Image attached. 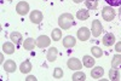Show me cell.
I'll list each match as a JSON object with an SVG mask.
<instances>
[{
  "mask_svg": "<svg viewBox=\"0 0 121 81\" xmlns=\"http://www.w3.org/2000/svg\"><path fill=\"white\" fill-rule=\"evenodd\" d=\"M58 24L63 30H68L74 24V17L72 13H63L58 18Z\"/></svg>",
  "mask_w": 121,
  "mask_h": 81,
  "instance_id": "6da1fadb",
  "label": "cell"
},
{
  "mask_svg": "<svg viewBox=\"0 0 121 81\" xmlns=\"http://www.w3.org/2000/svg\"><path fill=\"white\" fill-rule=\"evenodd\" d=\"M115 16H116V12H115V10L112 6L103 7V10H102V17H103L104 21H108V22L113 21V19L115 18Z\"/></svg>",
  "mask_w": 121,
  "mask_h": 81,
  "instance_id": "7a4b0ae2",
  "label": "cell"
},
{
  "mask_svg": "<svg viewBox=\"0 0 121 81\" xmlns=\"http://www.w3.org/2000/svg\"><path fill=\"white\" fill-rule=\"evenodd\" d=\"M78 39L79 40H81V41H87V40L90 39L91 36V32H90V29L86 28V27H81L79 30H78Z\"/></svg>",
  "mask_w": 121,
  "mask_h": 81,
  "instance_id": "3957f363",
  "label": "cell"
},
{
  "mask_svg": "<svg viewBox=\"0 0 121 81\" xmlns=\"http://www.w3.org/2000/svg\"><path fill=\"white\" fill-rule=\"evenodd\" d=\"M103 32V27H102V23H100L99 21H93L92 22V28H91V33H92V35L95 38H98L100 34H102Z\"/></svg>",
  "mask_w": 121,
  "mask_h": 81,
  "instance_id": "277c9868",
  "label": "cell"
},
{
  "mask_svg": "<svg viewBox=\"0 0 121 81\" xmlns=\"http://www.w3.org/2000/svg\"><path fill=\"white\" fill-rule=\"evenodd\" d=\"M16 11L18 15L21 16H26L29 12V4L27 1H19L16 6Z\"/></svg>",
  "mask_w": 121,
  "mask_h": 81,
  "instance_id": "5b68a950",
  "label": "cell"
},
{
  "mask_svg": "<svg viewBox=\"0 0 121 81\" xmlns=\"http://www.w3.org/2000/svg\"><path fill=\"white\" fill-rule=\"evenodd\" d=\"M29 18H30V21H32V23H34V24H39L40 22L43 21L44 15H43V12H41V11H38V10H34V11L30 12Z\"/></svg>",
  "mask_w": 121,
  "mask_h": 81,
  "instance_id": "8992f818",
  "label": "cell"
},
{
  "mask_svg": "<svg viewBox=\"0 0 121 81\" xmlns=\"http://www.w3.org/2000/svg\"><path fill=\"white\" fill-rule=\"evenodd\" d=\"M50 44H51V40H50V38L46 36V35H40V36L36 39V46L40 47V48L48 47Z\"/></svg>",
  "mask_w": 121,
  "mask_h": 81,
  "instance_id": "52a82bcc",
  "label": "cell"
},
{
  "mask_svg": "<svg viewBox=\"0 0 121 81\" xmlns=\"http://www.w3.org/2000/svg\"><path fill=\"white\" fill-rule=\"evenodd\" d=\"M67 65H68L69 69H72V70H79V69L82 68V63L80 62L78 58H70V59H68Z\"/></svg>",
  "mask_w": 121,
  "mask_h": 81,
  "instance_id": "ba28073f",
  "label": "cell"
},
{
  "mask_svg": "<svg viewBox=\"0 0 121 81\" xmlns=\"http://www.w3.org/2000/svg\"><path fill=\"white\" fill-rule=\"evenodd\" d=\"M114 44H115V35L112 34V33H107L103 36V45L107 46V47H110Z\"/></svg>",
  "mask_w": 121,
  "mask_h": 81,
  "instance_id": "9c48e42d",
  "label": "cell"
},
{
  "mask_svg": "<svg viewBox=\"0 0 121 81\" xmlns=\"http://www.w3.org/2000/svg\"><path fill=\"white\" fill-rule=\"evenodd\" d=\"M57 56H58V50L56 47H51L47 50V53H46V58L48 62H55L57 59Z\"/></svg>",
  "mask_w": 121,
  "mask_h": 81,
  "instance_id": "30bf717a",
  "label": "cell"
},
{
  "mask_svg": "<svg viewBox=\"0 0 121 81\" xmlns=\"http://www.w3.org/2000/svg\"><path fill=\"white\" fill-rule=\"evenodd\" d=\"M75 44H76V40H75V38L72 36V35H67V36L63 39V46H64L65 48L74 47Z\"/></svg>",
  "mask_w": 121,
  "mask_h": 81,
  "instance_id": "8fae6325",
  "label": "cell"
},
{
  "mask_svg": "<svg viewBox=\"0 0 121 81\" xmlns=\"http://www.w3.org/2000/svg\"><path fill=\"white\" fill-rule=\"evenodd\" d=\"M3 67H4V69H5V72H7V73H13L15 70H16V63L13 62L12 59H9V60H6V62L3 64Z\"/></svg>",
  "mask_w": 121,
  "mask_h": 81,
  "instance_id": "7c38bea8",
  "label": "cell"
},
{
  "mask_svg": "<svg viewBox=\"0 0 121 81\" xmlns=\"http://www.w3.org/2000/svg\"><path fill=\"white\" fill-rule=\"evenodd\" d=\"M36 45V40H34L33 38H28L24 40V43H23V47L24 50H28V51H32V50H34Z\"/></svg>",
  "mask_w": 121,
  "mask_h": 81,
  "instance_id": "4fadbf2b",
  "label": "cell"
},
{
  "mask_svg": "<svg viewBox=\"0 0 121 81\" xmlns=\"http://www.w3.org/2000/svg\"><path fill=\"white\" fill-rule=\"evenodd\" d=\"M10 40H11L12 43H15V45H21L22 44V34L18 33V32H13L11 33V35H10Z\"/></svg>",
  "mask_w": 121,
  "mask_h": 81,
  "instance_id": "5bb4252c",
  "label": "cell"
},
{
  "mask_svg": "<svg viewBox=\"0 0 121 81\" xmlns=\"http://www.w3.org/2000/svg\"><path fill=\"white\" fill-rule=\"evenodd\" d=\"M19 70H21L22 74H28L30 70H32V63H30L28 59H26L24 62H22L21 65H19Z\"/></svg>",
  "mask_w": 121,
  "mask_h": 81,
  "instance_id": "9a60e30c",
  "label": "cell"
},
{
  "mask_svg": "<svg viewBox=\"0 0 121 81\" xmlns=\"http://www.w3.org/2000/svg\"><path fill=\"white\" fill-rule=\"evenodd\" d=\"M104 74V69L102 67H96L92 69V72H91V76L93 79H100Z\"/></svg>",
  "mask_w": 121,
  "mask_h": 81,
  "instance_id": "2e32d148",
  "label": "cell"
},
{
  "mask_svg": "<svg viewBox=\"0 0 121 81\" xmlns=\"http://www.w3.org/2000/svg\"><path fill=\"white\" fill-rule=\"evenodd\" d=\"M3 52L6 53V55H12L15 52V45L13 43H5L3 45Z\"/></svg>",
  "mask_w": 121,
  "mask_h": 81,
  "instance_id": "e0dca14e",
  "label": "cell"
},
{
  "mask_svg": "<svg viewBox=\"0 0 121 81\" xmlns=\"http://www.w3.org/2000/svg\"><path fill=\"white\" fill-rule=\"evenodd\" d=\"M88 17H90V12L85 9H81L76 12V18L79 21H86V19H88Z\"/></svg>",
  "mask_w": 121,
  "mask_h": 81,
  "instance_id": "ac0fdd59",
  "label": "cell"
},
{
  "mask_svg": "<svg viewBox=\"0 0 121 81\" xmlns=\"http://www.w3.org/2000/svg\"><path fill=\"white\" fill-rule=\"evenodd\" d=\"M95 63H96V60L92 58V56H88V55L84 56V58H82V64H84L86 68H92V67L95 65Z\"/></svg>",
  "mask_w": 121,
  "mask_h": 81,
  "instance_id": "d6986e66",
  "label": "cell"
},
{
  "mask_svg": "<svg viewBox=\"0 0 121 81\" xmlns=\"http://www.w3.org/2000/svg\"><path fill=\"white\" fill-rule=\"evenodd\" d=\"M109 79L110 80H113V81H116L120 79V72H119V69L116 68H112L109 70Z\"/></svg>",
  "mask_w": 121,
  "mask_h": 81,
  "instance_id": "ffe728a7",
  "label": "cell"
},
{
  "mask_svg": "<svg viewBox=\"0 0 121 81\" xmlns=\"http://www.w3.org/2000/svg\"><path fill=\"white\" fill-rule=\"evenodd\" d=\"M51 38H52L53 41H59V40L62 39V30L58 29V28L53 29L52 33H51Z\"/></svg>",
  "mask_w": 121,
  "mask_h": 81,
  "instance_id": "44dd1931",
  "label": "cell"
},
{
  "mask_svg": "<svg viewBox=\"0 0 121 81\" xmlns=\"http://www.w3.org/2000/svg\"><path fill=\"white\" fill-rule=\"evenodd\" d=\"M72 80L73 81H85L86 80V74L82 73V72H78V73L73 74Z\"/></svg>",
  "mask_w": 121,
  "mask_h": 81,
  "instance_id": "7402d4cb",
  "label": "cell"
},
{
  "mask_svg": "<svg viewBox=\"0 0 121 81\" xmlns=\"http://www.w3.org/2000/svg\"><path fill=\"white\" fill-rule=\"evenodd\" d=\"M91 52H92V56L96 57V58H100L103 55V51L102 48L98 47V46H92V48H91Z\"/></svg>",
  "mask_w": 121,
  "mask_h": 81,
  "instance_id": "603a6c76",
  "label": "cell"
},
{
  "mask_svg": "<svg viewBox=\"0 0 121 81\" xmlns=\"http://www.w3.org/2000/svg\"><path fill=\"white\" fill-rule=\"evenodd\" d=\"M85 5L88 10H96L98 7V1L97 0H85Z\"/></svg>",
  "mask_w": 121,
  "mask_h": 81,
  "instance_id": "cb8c5ba5",
  "label": "cell"
},
{
  "mask_svg": "<svg viewBox=\"0 0 121 81\" xmlns=\"http://www.w3.org/2000/svg\"><path fill=\"white\" fill-rule=\"evenodd\" d=\"M121 64V55H115L112 59V68H117Z\"/></svg>",
  "mask_w": 121,
  "mask_h": 81,
  "instance_id": "d4e9b609",
  "label": "cell"
},
{
  "mask_svg": "<svg viewBox=\"0 0 121 81\" xmlns=\"http://www.w3.org/2000/svg\"><path fill=\"white\" fill-rule=\"evenodd\" d=\"M63 75H64L63 69H60V68H56V69L53 70V77H55V79H62V77H63Z\"/></svg>",
  "mask_w": 121,
  "mask_h": 81,
  "instance_id": "484cf974",
  "label": "cell"
},
{
  "mask_svg": "<svg viewBox=\"0 0 121 81\" xmlns=\"http://www.w3.org/2000/svg\"><path fill=\"white\" fill-rule=\"evenodd\" d=\"M109 6H121V0H105Z\"/></svg>",
  "mask_w": 121,
  "mask_h": 81,
  "instance_id": "4316f807",
  "label": "cell"
},
{
  "mask_svg": "<svg viewBox=\"0 0 121 81\" xmlns=\"http://www.w3.org/2000/svg\"><path fill=\"white\" fill-rule=\"evenodd\" d=\"M115 51H116L117 53H121V41L115 45Z\"/></svg>",
  "mask_w": 121,
  "mask_h": 81,
  "instance_id": "83f0119b",
  "label": "cell"
},
{
  "mask_svg": "<svg viewBox=\"0 0 121 81\" xmlns=\"http://www.w3.org/2000/svg\"><path fill=\"white\" fill-rule=\"evenodd\" d=\"M26 80H27V81H35V80H36V77H35L34 75H29Z\"/></svg>",
  "mask_w": 121,
  "mask_h": 81,
  "instance_id": "f1b7e54d",
  "label": "cell"
},
{
  "mask_svg": "<svg viewBox=\"0 0 121 81\" xmlns=\"http://www.w3.org/2000/svg\"><path fill=\"white\" fill-rule=\"evenodd\" d=\"M73 1H74L75 4H79V3H82L84 0H73Z\"/></svg>",
  "mask_w": 121,
  "mask_h": 81,
  "instance_id": "f546056e",
  "label": "cell"
},
{
  "mask_svg": "<svg viewBox=\"0 0 121 81\" xmlns=\"http://www.w3.org/2000/svg\"><path fill=\"white\" fill-rule=\"evenodd\" d=\"M119 13H120V16H121V6H120V10H119Z\"/></svg>",
  "mask_w": 121,
  "mask_h": 81,
  "instance_id": "4dcf8cb0",
  "label": "cell"
},
{
  "mask_svg": "<svg viewBox=\"0 0 121 81\" xmlns=\"http://www.w3.org/2000/svg\"><path fill=\"white\" fill-rule=\"evenodd\" d=\"M7 1H12V0H7Z\"/></svg>",
  "mask_w": 121,
  "mask_h": 81,
  "instance_id": "1f68e13d",
  "label": "cell"
}]
</instances>
